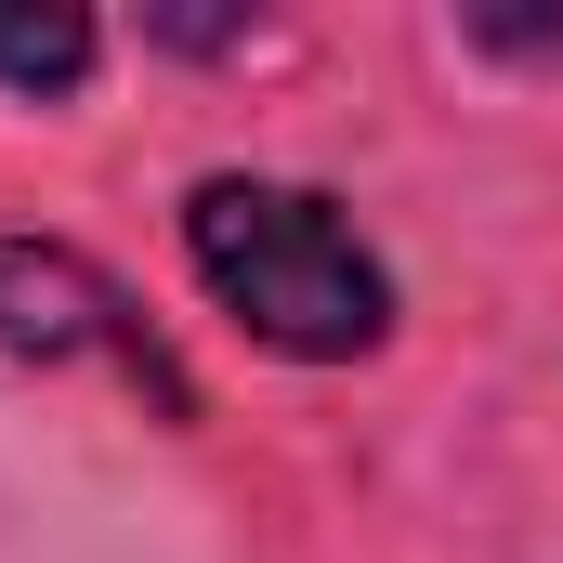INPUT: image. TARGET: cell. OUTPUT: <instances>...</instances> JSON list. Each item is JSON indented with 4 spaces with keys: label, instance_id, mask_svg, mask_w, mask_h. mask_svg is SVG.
I'll return each instance as SVG.
<instances>
[{
    "label": "cell",
    "instance_id": "1",
    "mask_svg": "<svg viewBox=\"0 0 563 563\" xmlns=\"http://www.w3.org/2000/svg\"><path fill=\"white\" fill-rule=\"evenodd\" d=\"M170 236H184V276L210 288V314L288 367H367L407 314L380 236L328 184H288V170H197Z\"/></svg>",
    "mask_w": 563,
    "mask_h": 563
},
{
    "label": "cell",
    "instance_id": "2",
    "mask_svg": "<svg viewBox=\"0 0 563 563\" xmlns=\"http://www.w3.org/2000/svg\"><path fill=\"white\" fill-rule=\"evenodd\" d=\"M0 354L13 367H106L132 407L197 432V367L170 354V328L66 236H0Z\"/></svg>",
    "mask_w": 563,
    "mask_h": 563
},
{
    "label": "cell",
    "instance_id": "3",
    "mask_svg": "<svg viewBox=\"0 0 563 563\" xmlns=\"http://www.w3.org/2000/svg\"><path fill=\"white\" fill-rule=\"evenodd\" d=\"M106 66V26L79 0H0V92L13 106H79Z\"/></svg>",
    "mask_w": 563,
    "mask_h": 563
},
{
    "label": "cell",
    "instance_id": "4",
    "mask_svg": "<svg viewBox=\"0 0 563 563\" xmlns=\"http://www.w3.org/2000/svg\"><path fill=\"white\" fill-rule=\"evenodd\" d=\"M144 40H157V53H250L263 13H250V0H223V13H210V0H144Z\"/></svg>",
    "mask_w": 563,
    "mask_h": 563
},
{
    "label": "cell",
    "instance_id": "5",
    "mask_svg": "<svg viewBox=\"0 0 563 563\" xmlns=\"http://www.w3.org/2000/svg\"><path fill=\"white\" fill-rule=\"evenodd\" d=\"M459 40H472V53H511V66H563V13H498V0H472Z\"/></svg>",
    "mask_w": 563,
    "mask_h": 563
}]
</instances>
